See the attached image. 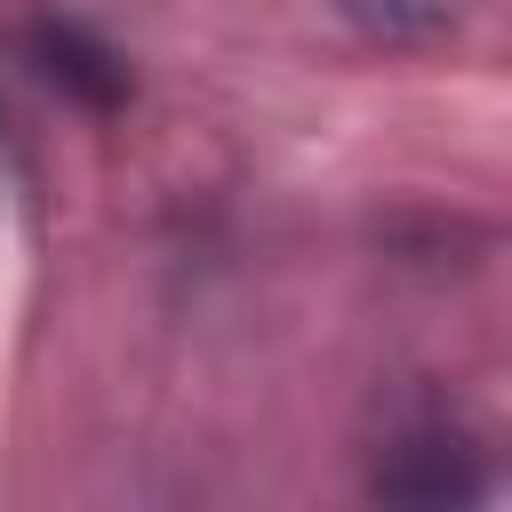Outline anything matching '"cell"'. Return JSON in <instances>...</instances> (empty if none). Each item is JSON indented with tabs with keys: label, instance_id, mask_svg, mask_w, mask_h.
<instances>
[{
	"label": "cell",
	"instance_id": "1",
	"mask_svg": "<svg viewBox=\"0 0 512 512\" xmlns=\"http://www.w3.org/2000/svg\"><path fill=\"white\" fill-rule=\"evenodd\" d=\"M24 48H32V64H40L64 96H80V104H96V112H112V104L128 96V64H120L88 24L32 16V24H24Z\"/></svg>",
	"mask_w": 512,
	"mask_h": 512
},
{
	"label": "cell",
	"instance_id": "2",
	"mask_svg": "<svg viewBox=\"0 0 512 512\" xmlns=\"http://www.w3.org/2000/svg\"><path fill=\"white\" fill-rule=\"evenodd\" d=\"M328 8L352 16L368 40H392V48H416V40L448 32V0H328Z\"/></svg>",
	"mask_w": 512,
	"mask_h": 512
}]
</instances>
